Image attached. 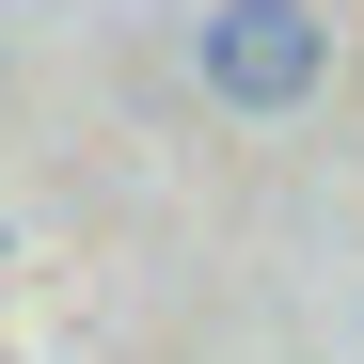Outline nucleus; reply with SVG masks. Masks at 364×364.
<instances>
[{
    "label": "nucleus",
    "instance_id": "nucleus-1",
    "mask_svg": "<svg viewBox=\"0 0 364 364\" xmlns=\"http://www.w3.org/2000/svg\"><path fill=\"white\" fill-rule=\"evenodd\" d=\"M191 80L222 111H301L333 80V16H317V0H206V16H191Z\"/></svg>",
    "mask_w": 364,
    "mask_h": 364
}]
</instances>
